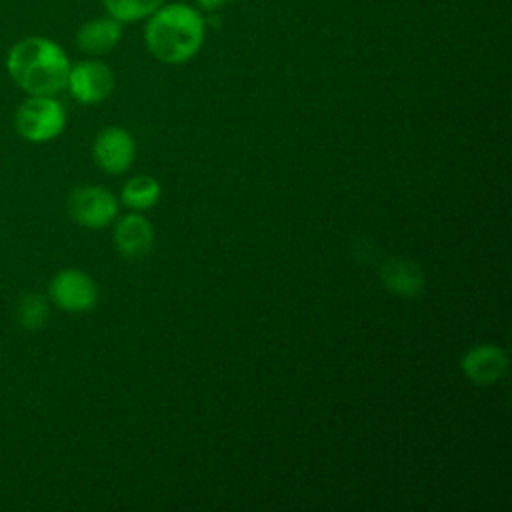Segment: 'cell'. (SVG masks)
Returning a JSON list of instances; mask_svg holds the SVG:
<instances>
[{"label":"cell","instance_id":"cell-11","mask_svg":"<svg viewBox=\"0 0 512 512\" xmlns=\"http://www.w3.org/2000/svg\"><path fill=\"white\" fill-rule=\"evenodd\" d=\"M382 282L384 286L404 298L418 296L424 288V272L422 268L406 258H390L382 266Z\"/></svg>","mask_w":512,"mask_h":512},{"label":"cell","instance_id":"cell-4","mask_svg":"<svg viewBox=\"0 0 512 512\" xmlns=\"http://www.w3.org/2000/svg\"><path fill=\"white\" fill-rule=\"evenodd\" d=\"M50 298L68 312H86L98 302L96 282L78 268L60 270L50 282Z\"/></svg>","mask_w":512,"mask_h":512},{"label":"cell","instance_id":"cell-3","mask_svg":"<svg viewBox=\"0 0 512 512\" xmlns=\"http://www.w3.org/2000/svg\"><path fill=\"white\" fill-rule=\"evenodd\" d=\"M16 130L30 142L56 138L66 126V112L52 96H30L16 110Z\"/></svg>","mask_w":512,"mask_h":512},{"label":"cell","instance_id":"cell-9","mask_svg":"<svg viewBox=\"0 0 512 512\" xmlns=\"http://www.w3.org/2000/svg\"><path fill=\"white\" fill-rule=\"evenodd\" d=\"M114 242L124 258L138 260L152 250L154 230L144 216L128 214L118 222L114 230Z\"/></svg>","mask_w":512,"mask_h":512},{"label":"cell","instance_id":"cell-1","mask_svg":"<svg viewBox=\"0 0 512 512\" xmlns=\"http://www.w3.org/2000/svg\"><path fill=\"white\" fill-rule=\"evenodd\" d=\"M6 68L12 80L30 96H54L66 88L70 60L54 40L28 36L10 48Z\"/></svg>","mask_w":512,"mask_h":512},{"label":"cell","instance_id":"cell-7","mask_svg":"<svg viewBox=\"0 0 512 512\" xmlns=\"http://www.w3.org/2000/svg\"><path fill=\"white\" fill-rule=\"evenodd\" d=\"M134 138L118 126L104 128L92 146L96 164L108 174H122L130 168L134 160Z\"/></svg>","mask_w":512,"mask_h":512},{"label":"cell","instance_id":"cell-12","mask_svg":"<svg viewBox=\"0 0 512 512\" xmlns=\"http://www.w3.org/2000/svg\"><path fill=\"white\" fill-rule=\"evenodd\" d=\"M160 200V184L152 176H134L122 188V202L134 210L152 208Z\"/></svg>","mask_w":512,"mask_h":512},{"label":"cell","instance_id":"cell-6","mask_svg":"<svg viewBox=\"0 0 512 512\" xmlns=\"http://www.w3.org/2000/svg\"><path fill=\"white\" fill-rule=\"evenodd\" d=\"M66 88L80 104H98L114 90V72L98 60H84L70 66Z\"/></svg>","mask_w":512,"mask_h":512},{"label":"cell","instance_id":"cell-8","mask_svg":"<svg viewBox=\"0 0 512 512\" xmlns=\"http://www.w3.org/2000/svg\"><path fill=\"white\" fill-rule=\"evenodd\" d=\"M462 372L476 384L498 382L508 368V356L500 346L478 344L470 348L460 360Z\"/></svg>","mask_w":512,"mask_h":512},{"label":"cell","instance_id":"cell-13","mask_svg":"<svg viewBox=\"0 0 512 512\" xmlns=\"http://www.w3.org/2000/svg\"><path fill=\"white\" fill-rule=\"evenodd\" d=\"M108 16L118 22H138L148 18L164 0H102Z\"/></svg>","mask_w":512,"mask_h":512},{"label":"cell","instance_id":"cell-15","mask_svg":"<svg viewBox=\"0 0 512 512\" xmlns=\"http://www.w3.org/2000/svg\"><path fill=\"white\" fill-rule=\"evenodd\" d=\"M228 0H196V4L202 8V10H206V12H214V10H218L220 6H224Z\"/></svg>","mask_w":512,"mask_h":512},{"label":"cell","instance_id":"cell-2","mask_svg":"<svg viewBox=\"0 0 512 512\" xmlns=\"http://www.w3.org/2000/svg\"><path fill=\"white\" fill-rule=\"evenodd\" d=\"M206 22L196 8L184 2L162 4L148 16L144 40L150 54L164 64H184L204 42Z\"/></svg>","mask_w":512,"mask_h":512},{"label":"cell","instance_id":"cell-5","mask_svg":"<svg viewBox=\"0 0 512 512\" xmlns=\"http://www.w3.org/2000/svg\"><path fill=\"white\" fill-rule=\"evenodd\" d=\"M70 216L84 228H104L116 216V200L102 186L74 188L68 198Z\"/></svg>","mask_w":512,"mask_h":512},{"label":"cell","instance_id":"cell-10","mask_svg":"<svg viewBox=\"0 0 512 512\" xmlns=\"http://www.w3.org/2000/svg\"><path fill=\"white\" fill-rule=\"evenodd\" d=\"M122 38V22L114 20L112 16L92 18L84 22L76 32V44L82 52L100 56L116 48Z\"/></svg>","mask_w":512,"mask_h":512},{"label":"cell","instance_id":"cell-14","mask_svg":"<svg viewBox=\"0 0 512 512\" xmlns=\"http://www.w3.org/2000/svg\"><path fill=\"white\" fill-rule=\"evenodd\" d=\"M16 318L20 326L36 330L48 320V304L38 294H24L16 306Z\"/></svg>","mask_w":512,"mask_h":512}]
</instances>
